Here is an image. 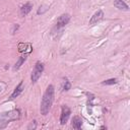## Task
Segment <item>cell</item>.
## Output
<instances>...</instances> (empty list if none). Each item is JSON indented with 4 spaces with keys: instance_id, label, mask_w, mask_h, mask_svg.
I'll list each match as a JSON object with an SVG mask.
<instances>
[{
    "instance_id": "6da1fadb",
    "label": "cell",
    "mask_w": 130,
    "mask_h": 130,
    "mask_svg": "<svg viewBox=\"0 0 130 130\" xmlns=\"http://www.w3.org/2000/svg\"><path fill=\"white\" fill-rule=\"evenodd\" d=\"M54 101V86L49 85L43 95L42 103H41V114L42 115H47L52 107Z\"/></svg>"
},
{
    "instance_id": "7a4b0ae2",
    "label": "cell",
    "mask_w": 130,
    "mask_h": 130,
    "mask_svg": "<svg viewBox=\"0 0 130 130\" xmlns=\"http://www.w3.org/2000/svg\"><path fill=\"white\" fill-rule=\"evenodd\" d=\"M19 118V111L18 110H12L9 112H5V113H1L0 114V128H4L6 127V125L13 121V120H17Z\"/></svg>"
},
{
    "instance_id": "3957f363",
    "label": "cell",
    "mask_w": 130,
    "mask_h": 130,
    "mask_svg": "<svg viewBox=\"0 0 130 130\" xmlns=\"http://www.w3.org/2000/svg\"><path fill=\"white\" fill-rule=\"evenodd\" d=\"M43 71H44V65H43V63H41L40 61H38L36 63V65H35V68H34L32 72H31V81L32 82H37L38 79L41 77Z\"/></svg>"
},
{
    "instance_id": "277c9868",
    "label": "cell",
    "mask_w": 130,
    "mask_h": 130,
    "mask_svg": "<svg viewBox=\"0 0 130 130\" xmlns=\"http://www.w3.org/2000/svg\"><path fill=\"white\" fill-rule=\"evenodd\" d=\"M70 114H71L70 109L67 106H65V105L62 106V112H61V116H60V123H61V125L66 124V122L69 119Z\"/></svg>"
},
{
    "instance_id": "5b68a950",
    "label": "cell",
    "mask_w": 130,
    "mask_h": 130,
    "mask_svg": "<svg viewBox=\"0 0 130 130\" xmlns=\"http://www.w3.org/2000/svg\"><path fill=\"white\" fill-rule=\"evenodd\" d=\"M70 20V15L68 13H64L62 14L61 16H59V18L57 19V22H56V27L57 28H61L63 26H65Z\"/></svg>"
},
{
    "instance_id": "8992f818",
    "label": "cell",
    "mask_w": 130,
    "mask_h": 130,
    "mask_svg": "<svg viewBox=\"0 0 130 130\" xmlns=\"http://www.w3.org/2000/svg\"><path fill=\"white\" fill-rule=\"evenodd\" d=\"M103 17H104V12H103L102 10H98V11L91 16V18H90V20H89V24H90V25H93L94 23H96V22H99L100 20H102Z\"/></svg>"
},
{
    "instance_id": "52a82bcc",
    "label": "cell",
    "mask_w": 130,
    "mask_h": 130,
    "mask_svg": "<svg viewBox=\"0 0 130 130\" xmlns=\"http://www.w3.org/2000/svg\"><path fill=\"white\" fill-rule=\"evenodd\" d=\"M31 8H32V4L29 3V2L25 3L24 5H22V6L20 7V11H19L20 16H25L26 14H28L29 11L31 10Z\"/></svg>"
},
{
    "instance_id": "ba28073f",
    "label": "cell",
    "mask_w": 130,
    "mask_h": 130,
    "mask_svg": "<svg viewBox=\"0 0 130 130\" xmlns=\"http://www.w3.org/2000/svg\"><path fill=\"white\" fill-rule=\"evenodd\" d=\"M22 90H23V83H22V81H20V82H19V84L15 87L14 91L12 92V94L10 95V99L12 100V99H15L16 96H18V95L22 92Z\"/></svg>"
},
{
    "instance_id": "9c48e42d",
    "label": "cell",
    "mask_w": 130,
    "mask_h": 130,
    "mask_svg": "<svg viewBox=\"0 0 130 130\" xmlns=\"http://www.w3.org/2000/svg\"><path fill=\"white\" fill-rule=\"evenodd\" d=\"M71 125H72V127L74 128V129H80L81 128V125H82V120H81V118H79L78 116H75V117H73V119H72V122H71Z\"/></svg>"
},
{
    "instance_id": "30bf717a",
    "label": "cell",
    "mask_w": 130,
    "mask_h": 130,
    "mask_svg": "<svg viewBox=\"0 0 130 130\" xmlns=\"http://www.w3.org/2000/svg\"><path fill=\"white\" fill-rule=\"evenodd\" d=\"M114 5L118 8V9H121V10H129V7L128 5L123 1V0H114Z\"/></svg>"
},
{
    "instance_id": "8fae6325",
    "label": "cell",
    "mask_w": 130,
    "mask_h": 130,
    "mask_svg": "<svg viewBox=\"0 0 130 130\" xmlns=\"http://www.w3.org/2000/svg\"><path fill=\"white\" fill-rule=\"evenodd\" d=\"M26 58H27V57H26V54H25V55H23V56H21V57L19 58V60L15 63V65H14V69H18V68L22 65V63L26 60Z\"/></svg>"
},
{
    "instance_id": "7c38bea8",
    "label": "cell",
    "mask_w": 130,
    "mask_h": 130,
    "mask_svg": "<svg viewBox=\"0 0 130 130\" xmlns=\"http://www.w3.org/2000/svg\"><path fill=\"white\" fill-rule=\"evenodd\" d=\"M116 83H117V79L116 78H111V79L103 81V84H105V85H111V84H116Z\"/></svg>"
},
{
    "instance_id": "4fadbf2b",
    "label": "cell",
    "mask_w": 130,
    "mask_h": 130,
    "mask_svg": "<svg viewBox=\"0 0 130 130\" xmlns=\"http://www.w3.org/2000/svg\"><path fill=\"white\" fill-rule=\"evenodd\" d=\"M70 87H71L70 82L67 79H65V82H64V85H63V90H69Z\"/></svg>"
}]
</instances>
